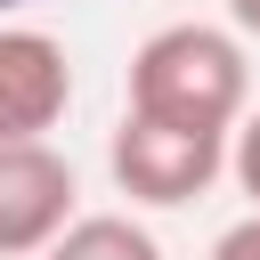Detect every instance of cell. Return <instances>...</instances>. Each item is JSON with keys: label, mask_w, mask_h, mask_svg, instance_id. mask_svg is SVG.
<instances>
[{"label": "cell", "mask_w": 260, "mask_h": 260, "mask_svg": "<svg viewBox=\"0 0 260 260\" xmlns=\"http://www.w3.org/2000/svg\"><path fill=\"white\" fill-rule=\"evenodd\" d=\"M41 260H162V244H154L130 211H81Z\"/></svg>", "instance_id": "5"}, {"label": "cell", "mask_w": 260, "mask_h": 260, "mask_svg": "<svg viewBox=\"0 0 260 260\" xmlns=\"http://www.w3.org/2000/svg\"><path fill=\"white\" fill-rule=\"evenodd\" d=\"M81 179L49 138L0 146V260H41L81 211Z\"/></svg>", "instance_id": "3"}, {"label": "cell", "mask_w": 260, "mask_h": 260, "mask_svg": "<svg viewBox=\"0 0 260 260\" xmlns=\"http://www.w3.org/2000/svg\"><path fill=\"white\" fill-rule=\"evenodd\" d=\"M122 114H154L179 130H236L252 114V65L244 41L219 24H162L130 49V106Z\"/></svg>", "instance_id": "1"}, {"label": "cell", "mask_w": 260, "mask_h": 260, "mask_svg": "<svg viewBox=\"0 0 260 260\" xmlns=\"http://www.w3.org/2000/svg\"><path fill=\"white\" fill-rule=\"evenodd\" d=\"M106 162H114V187L130 203L179 211V203L211 195V179L228 171V138L219 130H179V122H154V114H122Z\"/></svg>", "instance_id": "2"}, {"label": "cell", "mask_w": 260, "mask_h": 260, "mask_svg": "<svg viewBox=\"0 0 260 260\" xmlns=\"http://www.w3.org/2000/svg\"><path fill=\"white\" fill-rule=\"evenodd\" d=\"M73 106V65L65 41L41 24H8L0 16V146L16 138H49Z\"/></svg>", "instance_id": "4"}, {"label": "cell", "mask_w": 260, "mask_h": 260, "mask_svg": "<svg viewBox=\"0 0 260 260\" xmlns=\"http://www.w3.org/2000/svg\"><path fill=\"white\" fill-rule=\"evenodd\" d=\"M228 179H236V187L252 195V211H260V106L228 130Z\"/></svg>", "instance_id": "6"}, {"label": "cell", "mask_w": 260, "mask_h": 260, "mask_svg": "<svg viewBox=\"0 0 260 260\" xmlns=\"http://www.w3.org/2000/svg\"><path fill=\"white\" fill-rule=\"evenodd\" d=\"M228 16H236V32H252V41H260V0H228Z\"/></svg>", "instance_id": "8"}, {"label": "cell", "mask_w": 260, "mask_h": 260, "mask_svg": "<svg viewBox=\"0 0 260 260\" xmlns=\"http://www.w3.org/2000/svg\"><path fill=\"white\" fill-rule=\"evenodd\" d=\"M211 260H260V211H244V219L211 244Z\"/></svg>", "instance_id": "7"}, {"label": "cell", "mask_w": 260, "mask_h": 260, "mask_svg": "<svg viewBox=\"0 0 260 260\" xmlns=\"http://www.w3.org/2000/svg\"><path fill=\"white\" fill-rule=\"evenodd\" d=\"M8 8H24V0H0V16H8Z\"/></svg>", "instance_id": "9"}]
</instances>
